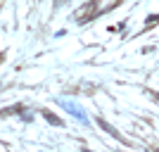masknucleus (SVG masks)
Wrapping results in <instances>:
<instances>
[{
  "label": "nucleus",
  "mask_w": 159,
  "mask_h": 152,
  "mask_svg": "<svg viewBox=\"0 0 159 152\" xmlns=\"http://www.w3.org/2000/svg\"><path fill=\"white\" fill-rule=\"evenodd\" d=\"M24 112V107L21 105H14V107H7V109H2L0 112V117H10V114H21Z\"/></svg>",
  "instance_id": "f03ea898"
},
{
  "label": "nucleus",
  "mask_w": 159,
  "mask_h": 152,
  "mask_svg": "<svg viewBox=\"0 0 159 152\" xmlns=\"http://www.w3.org/2000/svg\"><path fill=\"white\" fill-rule=\"evenodd\" d=\"M154 98H157V100H159V93H154Z\"/></svg>",
  "instance_id": "20e7f679"
},
{
  "label": "nucleus",
  "mask_w": 159,
  "mask_h": 152,
  "mask_svg": "<svg viewBox=\"0 0 159 152\" xmlns=\"http://www.w3.org/2000/svg\"><path fill=\"white\" fill-rule=\"evenodd\" d=\"M43 117H45V119L50 121V124H55V126H62V124H64V121H62L60 117H55V114H52V112H48V109H43Z\"/></svg>",
  "instance_id": "7ed1b4c3"
},
{
  "label": "nucleus",
  "mask_w": 159,
  "mask_h": 152,
  "mask_svg": "<svg viewBox=\"0 0 159 152\" xmlns=\"http://www.w3.org/2000/svg\"><path fill=\"white\" fill-rule=\"evenodd\" d=\"M95 121H98V126H100V128H102V131H107V133H109V136H112V138L121 140V143H126V138H124V136H121V133L116 131L114 126H109V124H107V121L102 119V117H98V119H95Z\"/></svg>",
  "instance_id": "f257e3e1"
}]
</instances>
